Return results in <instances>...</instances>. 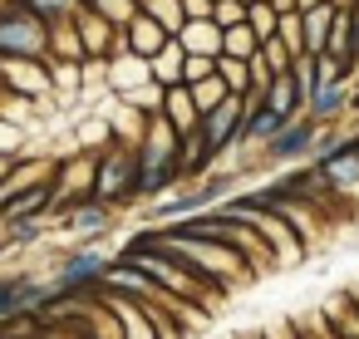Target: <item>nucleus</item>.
<instances>
[{
    "label": "nucleus",
    "instance_id": "obj_7",
    "mask_svg": "<svg viewBox=\"0 0 359 339\" xmlns=\"http://www.w3.org/2000/svg\"><path fill=\"white\" fill-rule=\"evenodd\" d=\"M55 236L65 246H104V236L118 231V212L99 197H84V202H69V207H55Z\"/></svg>",
    "mask_w": 359,
    "mask_h": 339
},
{
    "label": "nucleus",
    "instance_id": "obj_8",
    "mask_svg": "<svg viewBox=\"0 0 359 339\" xmlns=\"http://www.w3.org/2000/svg\"><path fill=\"white\" fill-rule=\"evenodd\" d=\"M55 305V290H50V275L45 265H20V270H0V324L11 319H25V314H40Z\"/></svg>",
    "mask_w": 359,
    "mask_h": 339
},
{
    "label": "nucleus",
    "instance_id": "obj_41",
    "mask_svg": "<svg viewBox=\"0 0 359 339\" xmlns=\"http://www.w3.org/2000/svg\"><path fill=\"white\" fill-rule=\"evenodd\" d=\"M315 6H325V0H295V11H315Z\"/></svg>",
    "mask_w": 359,
    "mask_h": 339
},
{
    "label": "nucleus",
    "instance_id": "obj_4",
    "mask_svg": "<svg viewBox=\"0 0 359 339\" xmlns=\"http://www.w3.org/2000/svg\"><path fill=\"white\" fill-rule=\"evenodd\" d=\"M177 148H182L177 128H172L163 113H153V118H148V133L138 138V192H143V207H153L158 197H168V192L182 187Z\"/></svg>",
    "mask_w": 359,
    "mask_h": 339
},
{
    "label": "nucleus",
    "instance_id": "obj_16",
    "mask_svg": "<svg viewBox=\"0 0 359 339\" xmlns=\"http://www.w3.org/2000/svg\"><path fill=\"white\" fill-rule=\"evenodd\" d=\"M168 40H172V30H168V25H158V20H153V15H143V11L123 25V50H128V55H138V60L163 55V50H168Z\"/></svg>",
    "mask_w": 359,
    "mask_h": 339
},
{
    "label": "nucleus",
    "instance_id": "obj_44",
    "mask_svg": "<svg viewBox=\"0 0 359 339\" xmlns=\"http://www.w3.org/2000/svg\"><path fill=\"white\" fill-rule=\"evenodd\" d=\"M349 300H354V305H359V285H349Z\"/></svg>",
    "mask_w": 359,
    "mask_h": 339
},
{
    "label": "nucleus",
    "instance_id": "obj_42",
    "mask_svg": "<svg viewBox=\"0 0 359 339\" xmlns=\"http://www.w3.org/2000/svg\"><path fill=\"white\" fill-rule=\"evenodd\" d=\"M330 6H334V11H354V6H359V0H330Z\"/></svg>",
    "mask_w": 359,
    "mask_h": 339
},
{
    "label": "nucleus",
    "instance_id": "obj_35",
    "mask_svg": "<svg viewBox=\"0 0 359 339\" xmlns=\"http://www.w3.org/2000/svg\"><path fill=\"white\" fill-rule=\"evenodd\" d=\"M212 25H217V30L246 25V6H241V0H217V6H212Z\"/></svg>",
    "mask_w": 359,
    "mask_h": 339
},
{
    "label": "nucleus",
    "instance_id": "obj_33",
    "mask_svg": "<svg viewBox=\"0 0 359 339\" xmlns=\"http://www.w3.org/2000/svg\"><path fill=\"white\" fill-rule=\"evenodd\" d=\"M290 74H295V84H300V94H305V99L325 84V79H320V55H300V60L290 64Z\"/></svg>",
    "mask_w": 359,
    "mask_h": 339
},
{
    "label": "nucleus",
    "instance_id": "obj_10",
    "mask_svg": "<svg viewBox=\"0 0 359 339\" xmlns=\"http://www.w3.org/2000/svg\"><path fill=\"white\" fill-rule=\"evenodd\" d=\"M246 192H251V197H256L261 207H271L276 216H285V221L295 226V236H300V241L310 246V256H315V251H320V246L330 241V231H334V226H330V221H325V216H320L315 207H305L300 197L280 192L276 182H261V187H246Z\"/></svg>",
    "mask_w": 359,
    "mask_h": 339
},
{
    "label": "nucleus",
    "instance_id": "obj_18",
    "mask_svg": "<svg viewBox=\"0 0 359 339\" xmlns=\"http://www.w3.org/2000/svg\"><path fill=\"white\" fill-rule=\"evenodd\" d=\"M163 118L177 128V138H187V133H197V128H202V109H197V99H192V89H187V84H177V89H168V94H163Z\"/></svg>",
    "mask_w": 359,
    "mask_h": 339
},
{
    "label": "nucleus",
    "instance_id": "obj_21",
    "mask_svg": "<svg viewBox=\"0 0 359 339\" xmlns=\"http://www.w3.org/2000/svg\"><path fill=\"white\" fill-rule=\"evenodd\" d=\"M266 109L280 113V118H300V113H305V94H300L295 74H276V79L266 84Z\"/></svg>",
    "mask_w": 359,
    "mask_h": 339
},
{
    "label": "nucleus",
    "instance_id": "obj_2",
    "mask_svg": "<svg viewBox=\"0 0 359 339\" xmlns=\"http://www.w3.org/2000/svg\"><path fill=\"white\" fill-rule=\"evenodd\" d=\"M118 261L123 265H133V270H143L148 280H158L168 295H177V300H187V305H197V310H207V314H217L222 305H226V295H217L192 265H182L177 256H168L153 236H148V226L143 231H133L123 246H118Z\"/></svg>",
    "mask_w": 359,
    "mask_h": 339
},
{
    "label": "nucleus",
    "instance_id": "obj_19",
    "mask_svg": "<svg viewBox=\"0 0 359 339\" xmlns=\"http://www.w3.org/2000/svg\"><path fill=\"white\" fill-rule=\"evenodd\" d=\"M99 300H104V305L118 314V324H123V339H163V334H158V324H153V319H148V314H143L133 300H123V295H109V290H99Z\"/></svg>",
    "mask_w": 359,
    "mask_h": 339
},
{
    "label": "nucleus",
    "instance_id": "obj_11",
    "mask_svg": "<svg viewBox=\"0 0 359 339\" xmlns=\"http://www.w3.org/2000/svg\"><path fill=\"white\" fill-rule=\"evenodd\" d=\"M241 123H246V99H236V94H226L217 109H207L202 113V138H207V148L226 162L236 148H241Z\"/></svg>",
    "mask_w": 359,
    "mask_h": 339
},
{
    "label": "nucleus",
    "instance_id": "obj_14",
    "mask_svg": "<svg viewBox=\"0 0 359 339\" xmlns=\"http://www.w3.org/2000/svg\"><path fill=\"white\" fill-rule=\"evenodd\" d=\"M94 182H99V153H84V148L60 153V162H55V187H60V202H55V207H69V202L94 197Z\"/></svg>",
    "mask_w": 359,
    "mask_h": 339
},
{
    "label": "nucleus",
    "instance_id": "obj_1",
    "mask_svg": "<svg viewBox=\"0 0 359 339\" xmlns=\"http://www.w3.org/2000/svg\"><path fill=\"white\" fill-rule=\"evenodd\" d=\"M148 236L168 251V256H177L182 265H192L217 295H236V290H246V285H256L261 275L231 251V246H222V241H212V236H192V231H177V226H148Z\"/></svg>",
    "mask_w": 359,
    "mask_h": 339
},
{
    "label": "nucleus",
    "instance_id": "obj_31",
    "mask_svg": "<svg viewBox=\"0 0 359 339\" xmlns=\"http://www.w3.org/2000/svg\"><path fill=\"white\" fill-rule=\"evenodd\" d=\"M0 158H30V143H25V128L15 118H0Z\"/></svg>",
    "mask_w": 359,
    "mask_h": 339
},
{
    "label": "nucleus",
    "instance_id": "obj_28",
    "mask_svg": "<svg viewBox=\"0 0 359 339\" xmlns=\"http://www.w3.org/2000/svg\"><path fill=\"white\" fill-rule=\"evenodd\" d=\"M222 55H226V60H246V64H251V60L261 55V40L251 35V25H231V30H222Z\"/></svg>",
    "mask_w": 359,
    "mask_h": 339
},
{
    "label": "nucleus",
    "instance_id": "obj_15",
    "mask_svg": "<svg viewBox=\"0 0 359 339\" xmlns=\"http://www.w3.org/2000/svg\"><path fill=\"white\" fill-rule=\"evenodd\" d=\"M349 89L354 84H320L305 99V118H315L320 128H344V118H349Z\"/></svg>",
    "mask_w": 359,
    "mask_h": 339
},
{
    "label": "nucleus",
    "instance_id": "obj_5",
    "mask_svg": "<svg viewBox=\"0 0 359 339\" xmlns=\"http://www.w3.org/2000/svg\"><path fill=\"white\" fill-rule=\"evenodd\" d=\"M222 212H226V216H236V221H246V226L266 241V251L276 256V270H290V265H305V261H310V246L295 236V226H290L285 216H276L271 207H261L246 187H241V192H231V197L222 202Z\"/></svg>",
    "mask_w": 359,
    "mask_h": 339
},
{
    "label": "nucleus",
    "instance_id": "obj_38",
    "mask_svg": "<svg viewBox=\"0 0 359 339\" xmlns=\"http://www.w3.org/2000/svg\"><path fill=\"white\" fill-rule=\"evenodd\" d=\"M349 118H359V79H354V89H349Z\"/></svg>",
    "mask_w": 359,
    "mask_h": 339
},
{
    "label": "nucleus",
    "instance_id": "obj_46",
    "mask_svg": "<svg viewBox=\"0 0 359 339\" xmlns=\"http://www.w3.org/2000/svg\"><path fill=\"white\" fill-rule=\"evenodd\" d=\"M0 6H11V0H0Z\"/></svg>",
    "mask_w": 359,
    "mask_h": 339
},
{
    "label": "nucleus",
    "instance_id": "obj_23",
    "mask_svg": "<svg viewBox=\"0 0 359 339\" xmlns=\"http://www.w3.org/2000/svg\"><path fill=\"white\" fill-rule=\"evenodd\" d=\"M0 231H6L11 251H30V246L55 241V221H50V216H35V221H0Z\"/></svg>",
    "mask_w": 359,
    "mask_h": 339
},
{
    "label": "nucleus",
    "instance_id": "obj_26",
    "mask_svg": "<svg viewBox=\"0 0 359 339\" xmlns=\"http://www.w3.org/2000/svg\"><path fill=\"white\" fill-rule=\"evenodd\" d=\"M325 55H334V60H344V64H359V55H354V15H349V11L334 15L330 40H325Z\"/></svg>",
    "mask_w": 359,
    "mask_h": 339
},
{
    "label": "nucleus",
    "instance_id": "obj_32",
    "mask_svg": "<svg viewBox=\"0 0 359 339\" xmlns=\"http://www.w3.org/2000/svg\"><path fill=\"white\" fill-rule=\"evenodd\" d=\"M256 60L266 64V74H271V79H276V74H290V64H295V55L285 50V40H280V35H276V40H266Z\"/></svg>",
    "mask_w": 359,
    "mask_h": 339
},
{
    "label": "nucleus",
    "instance_id": "obj_3",
    "mask_svg": "<svg viewBox=\"0 0 359 339\" xmlns=\"http://www.w3.org/2000/svg\"><path fill=\"white\" fill-rule=\"evenodd\" d=\"M114 261H118V251H109V246H60L50 256V265H45L55 305H89V300H99Z\"/></svg>",
    "mask_w": 359,
    "mask_h": 339
},
{
    "label": "nucleus",
    "instance_id": "obj_6",
    "mask_svg": "<svg viewBox=\"0 0 359 339\" xmlns=\"http://www.w3.org/2000/svg\"><path fill=\"white\" fill-rule=\"evenodd\" d=\"M94 197L109 202L118 216H128L133 207H143V192H138V148L114 143V148L99 153V182H94Z\"/></svg>",
    "mask_w": 359,
    "mask_h": 339
},
{
    "label": "nucleus",
    "instance_id": "obj_37",
    "mask_svg": "<svg viewBox=\"0 0 359 339\" xmlns=\"http://www.w3.org/2000/svg\"><path fill=\"white\" fill-rule=\"evenodd\" d=\"M212 6L217 0H182V25L187 20H212Z\"/></svg>",
    "mask_w": 359,
    "mask_h": 339
},
{
    "label": "nucleus",
    "instance_id": "obj_34",
    "mask_svg": "<svg viewBox=\"0 0 359 339\" xmlns=\"http://www.w3.org/2000/svg\"><path fill=\"white\" fill-rule=\"evenodd\" d=\"M192 89V99H197V109L207 113V109H217L222 99H226V84H222V74H212V79H202V84H187Z\"/></svg>",
    "mask_w": 359,
    "mask_h": 339
},
{
    "label": "nucleus",
    "instance_id": "obj_25",
    "mask_svg": "<svg viewBox=\"0 0 359 339\" xmlns=\"http://www.w3.org/2000/svg\"><path fill=\"white\" fill-rule=\"evenodd\" d=\"M148 64H153V84L177 89V84H182V69H187V50H182L177 40H168V50H163V55H153Z\"/></svg>",
    "mask_w": 359,
    "mask_h": 339
},
{
    "label": "nucleus",
    "instance_id": "obj_24",
    "mask_svg": "<svg viewBox=\"0 0 359 339\" xmlns=\"http://www.w3.org/2000/svg\"><path fill=\"white\" fill-rule=\"evenodd\" d=\"M334 6L325 0V6L315 11H300V35H305V55H325V40H330V25H334Z\"/></svg>",
    "mask_w": 359,
    "mask_h": 339
},
{
    "label": "nucleus",
    "instance_id": "obj_22",
    "mask_svg": "<svg viewBox=\"0 0 359 339\" xmlns=\"http://www.w3.org/2000/svg\"><path fill=\"white\" fill-rule=\"evenodd\" d=\"M320 314L330 319V329H334V339H359V305L349 300V290H339V295H330V300L320 305Z\"/></svg>",
    "mask_w": 359,
    "mask_h": 339
},
{
    "label": "nucleus",
    "instance_id": "obj_27",
    "mask_svg": "<svg viewBox=\"0 0 359 339\" xmlns=\"http://www.w3.org/2000/svg\"><path fill=\"white\" fill-rule=\"evenodd\" d=\"M20 6H25L30 15H40V20L55 30V25H69V20L84 11V0H20Z\"/></svg>",
    "mask_w": 359,
    "mask_h": 339
},
{
    "label": "nucleus",
    "instance_id": "obj_13",
    "mask_svg": "<svg viewBox=\"0 0 359 339\" xmlns=\"http://www.w3.org/2000/svg\"><path fill=\"white\" fill-rule=\"evenodd\" d=\"M315 167L325 172V182L334 187V197L354 212V221H359V138L349 133L334 153H325V158H315Z\"/></svg>",
    "mask_w": 359,
    "mask_h": 339
},
{
    "label": "nucleus",
    "instance_id": "obj_12",
    "mask_svg": "<svg viewBox=\"0 0 359 339\" xmlns=\"http://www.w3.org/2000/svg\"><path fill=\"white\" fill-rule=\"evenodd\" d=\"M0 94L25 99V104H45V99H55L50 60H0Z\"/></svg>",
    "mask_w": 359,
    "mask_h": 339
},
{
    "label": "nucleus",
    "instance_id": "obj_39",
    "mask_svg": "<svg viewBox=\"0 0 359 339\" xmlns=\"http://www.w3.org/2000/svg\"><path fill=\"white\" fill-rule=\"evenodd\" d=\"M15 172V158H0V187H6V177Z\"/></svg>",
    "mask_w": 359,
    "mask_h": 339
},
{
    "label": "nucleus",
    "instance_id": "obj_20",
    "mask_svg": "<svg viewBox=\"0 0 359 339\" xmlns=\"http://www.w3.org/2000/svg\"><path fill=\"white\" fill-rule=\"evenodd\" d=\"M187 55H207V60H222V30L212 20H187L177 35H172Z\"/></svg>",
    "mask_w": 359,
    "mask_h": 339
},
{
    "label": "nucleus",
    "instance_id": "obj_36",
    "mask_svg": "<svg viewBox=\"0 0 359 339\" xmlns=\"http://www.w3.org/2000/svg\"><path fill=\"white\" fill-rule=\"evenodd\" d=\"M212 74H217V60H207V55H187L182 84H202V79H212Z\"/></svg>",
    "mask_w": 359,
    "mask_h": 339
},
{
    "label": "nucleus",
    "instance_id": "obj_17",
    "mask_svg": "<svg viewBox=\"0 0 359 339\" xmlns=\"http://www.w3.org/2000/svg\"><path fill=\"white\" fill-rule=\"evenodd\" d=\"M104 84H109V94H133V89H143V84H153V64L148 60H138V55H128V50H118L114 60H109V69H104Z\"/></svg>",
    "mask_w": 359,
    "mask_h": 339
},
{
    "label": "nucleus",
    "instance_id": "obj_40",
    "mask_svg": "<svg viewBox=\"0 0 359 339\" xmlns=\"http://www.w3.org/2000/svg\"><path fill=\"white\" fill-rule=\"evenodd\" d=\"M349 15H354V55H359V6H354Z\"/></svg>",
    "mask_w": 359,
    "mask_h": 339
},
{
    "label": "nucleus",
    "instance_id": "obj_30",
    "mask_svg": "<svg viewBox=\"0 0 359 339\" xmlns=\"http://www.w3.org/2000/svg\"><path fill=\"white\" fill-rule=\"evenodd\" d=\"M246 25H251V35L266 45V40H276V30H280V11L271 6V0H256V6H246Z\"/></svg>",
    "mask_w": 359,
    "mask_h": 339
},
{
    "label": "nucleus",
    "instance_id": "obj_29",
    "mask_svg": "<svg viewBox=\"0 0 359 339\" xmlns=\"http://www.w3.org/2000/svg\"><path fill=\"white\" fill-rule=\"evenodd\" d=\"M217 74H222V84H226V94H236V99H251L256 94V84H251V64L246 60H217Z\"/></svg>",
    "mask_w": 359,
    "mask_h": 339
},
{
    "label": "nucleus",
    "instance_id": "obj_45",
    "mask_svg": "<svg viewBox=\"0 0 359 339\" xmlns=\"http://www.w3.org/2000/svg\"><path fill=\"white\" fill-rule=\"evenodd\" d=\"M246 339H266V329H256V334H246Z\"/></svg>",
    "mask_w": 359,
    "mask_h": 339
},
{
    "label": "nucleus",
    "instance_id": "obj_43",
    "mask_svg": "<svg viewBox=\"0 0 359 339\" xmlns=\"http://www.w3.org/2000/svg\"><path fill=\"white\" fill-rule=\"evenodd\" d=\"M6 256H15V251H11V241H6V231H0V261H6Z\"/></svg>",
    "mask_w": 359,
    "mask_h": 339
},
{
    "label": "nucleus",
    "instance_id": "obj_9",
    "mask_svg": "<svg viewBox=\"0 0 359 339\" xmlns=\"http://www.w3.org/2000/svg\"><path fill=\"white\" fill-rule=\"evenodd\" d=\"M0 60H50V25L20 0L0 6Z\"/></svg>",
    "mask_w": 359,
    "mask_h": 339
}]
</instances>
